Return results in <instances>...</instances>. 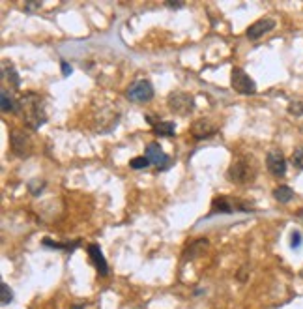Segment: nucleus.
<instances>
[{"instance_id": "obj_19", "label": "nucleus", "mask_w": 303, "mask_h": 309, "mask_svg": "<svg viewBox=\"0 0 303 309\" xmlns=\"http://www.w3.org/2000/svg\"><path fill=\"white\" fill-rule=\"evenodd\" d=\"M292 165H294L297 171H303V145L297 146L296 150L292 152Z\"/></svg>"}, {"instance_id": "obj_20", "label": "nucleus", "mask_w": 303, "mask_h": 309, "mask_svg": "<svg viewBox=\"0 0 303 309\" xmlns=\"http://www.w3.org/2000/svg\"><path fill=\"white\" fill-rule=\"evenodd\" d=\"M150 165L148 158L146 156H137V158H133L131 161H129V167H131L133 171H141V169H146Z\"/></svg>"}, {"instance_id": "obj_8", "label": "nucleus", "mask_w": 303, "mask_h": 309, "mask_svg": "<svg viewBox=\"0 0 303 309\" xmlns=\"http://www.w3.org/2000/svg\"><path fill=\"white\" fill-rule=\"evenodd\" d=\"M144 156L148 158L150 165H155L159 171H165V169L171 167V158L163 152V148L159 146V143H148Z\"/></svg>"}, {"instance_id": "obj_2", "label": "nucleus", "mask_w": 303, "mask_h": 309, "mask_svg": "<svg viewBox=\"0 0 303 309\" xmlns=\"http://www.w3.org/2000/svg\"><path fill=\"white\" fill-rule=\"evenodd\" d=\"M257 173L258 167L255 163V159L249 158V156H238L230 163L229 171H227V176L234 184H251L257 178Z\"/></svg>"}, {"instance_id": "obj_5", "label": "nucleus", "mask_w": 303, "mask_h": 309, "mask_svg": "<svg viewBox=\"0 0 303 309\" xmlns=\"http://www.w3.org/2000/svg\"><path fill=\"white\" fill-rule=\"evenodd\" d=\"M154 85L148 79H139L131 82L126 90V98L129 101H137V103H148L154 98Z\"/></svg>"}, {"instance_id": "obj_1", "label": "nucleus", "mask_w": 303, "mask_h": 309, "mask_svg": "<svg viewBox=\"0 0 303 309\" xmlns=\"http://www.w3.org/2000/svg\"><path fill=\"white\" fill-rule=\"evenodd\" d=\"M19 117L23 118L24 126L32 131H38V129L47 122V113L45 105H43V99L38 94H24L17 99V109H15Z\"/></svg>"}, {"instance_id": "obj_9", "label": "nucleus", "mask_w": 303, "mask_h": 309, "mask_svg": "<svg viewBox=\"0 0 303 309\" xmlns=\"http://www.w3.org/2000/svg\"><path fill=\"white\" fill-rule=\"evenodd\" d=\"M266 167H268V171L271 173V175L275 176V178H283V176L286 175V158L285 154L281 150H269L268 156H266Z\"/></svg>"}, {"instance_id": "obj_7", "label": "nucleus", "mask_w": 303, "mask_h": 309, "mask_svg": "<svg viewBox=\"0 0 303 309\" xmlns=\"http://www.w3.org/2000/svg\"><path fill=\"white\" fill-rule=\"evenodd\" d=\"M10 146L12 152L19 158H29L32 154V141L23 129H12L10 131Z\"/></svg>"}, {"instance_id": "obj_17", "label": "nucleus", "mask_w": 303, "mask_h": 309, "mask_svg": "<svg viewBox=\"0 0 303 309\" xmlns=\"http://www.w3.org/2000/svg\"><path fill=\"white\" fill-rule=\"evenodd\" d=\"M2 73H4V77H6V79H10V82H12V87H15V88L21 87V79H19L17 71L13 70V66H8V62H4V68H2Z\"/></svg>"}, {"instance_id": "obj_18", "label": "nucleus", "mask_w": 303, "mask_h": 309, "mask_svg": "<svg viewBox=\"0 0 303 309\" xmlns=\"http://www.w3.org/2000/svg\"><path fill=\"white\" fill-rule=\"evenodd\" d=\"M0 302H2V305H8V303L13 302V291L6 283H0Z\"/></svg>"}, {"instance_id": "obj_4", "label": "nucleus", "mask_w": 303, "mask_h": 309, "mask_svg": "<svg viewBox=\"0 0 303 309\" xmlns=\"http://www.w3.org/2000/svg\"><path fill=\"white\" fill-rule=\"evenodd\" d=\"M167 105H169V111L178 115V117H189V115L195 111V105H197V103H195V98L191 94L176 90V92L169 94Z\"/></svg>"}, {"instance_id": "obj_23", "label": "nucleus", "mask_w": 303, "mask_h": 309, "mask_svg": "<svg viewBox=\"0 0 303 309\" xmlns=\"http://www.w3.org/2000/svg\"><path fill=\"white\" fill-rule=\"evenodd\" d=\"M29 189H30V193H32V195H40L41 191H43V189H45V182L43 180H32L29 184Z\"/></svg>"}, {"instance_id": "obj_13", "label": "nucleus", "mask_w": 303, "mask_h": 309, "mask_svg": "<svg viewBox=\"0 0 303 309\" xmlns=\"http://www.w3.org/2000/svg\"><path fill=\"white\" fill-rule=\"evenodd\" d=\"M146 122L152 126L155 135H161V137H172L174 131H176V126L174 122H169V120H159V118L152 117V115H146Z\"/></svg>"}, {"instance_id": "obj_21", "label": "nucleus", "mask_w": 303, "mask_h": 309, "mask_svg": "<svg viewBox=\"0 0 303 309\" xmlns=\"http://www.w3.org/2000/svg\"><path fill=\"white\" fill-rule=\"evenodd\" d=\"M286 111L292 117H303V101H290Z\"/></svg>"}, {"instance_id": "obj_10", "label": "nucleus", "mask_w": 303, "mask_h": 309, "mask_svg": "<svg viewBox=\"0 0 303 309\" xmlns=\"http://www.w3.org/2000/svg\"><path fill=\"white\" fill-rule=\"evenodd\" d=\"M219 131V126L215 122H212L210 118H199L191 124V133L197 141L202 139H210Z\"/></svg>"}, {"instance_id": "obj_27", "label": "nucleus", "mask_w": 303, "mask_h": 309, "mask_svg": "<svg viewBox=\"0 0 303 309\" xmlns=\"http://www.w3.org/2000/svg\"><path fill=\"white\" fill-rule=\"evenodd\" d=\"M71 309H85V305L80 303V305H73V307H71Z\"/></svg>"}, {"instance_id": "obj_12", "label": "nucleus", "mask_w": 303, "mask_h": 309, "mask_svg": "<svg viewBox=\"0 0 303 309\" xmlns=\"http://www.w3.org/2000/svg\"><path fill=\"white\" fill-rule=\"evenodd\" d=\"M86 251H88L90 263L94 264V268L97 270V274L101 275V277H105V275L109 274V264H107V261H105V257H103V251H101V247H99L97 244H88Z\"/></svg>"}, {"instance_id": "obj_6", "label": "nucleus", "mask_w": 303, "mask_h": 309, "mask_svg": "<svg viewBox=\"0 0 303 309\" xmlns=\"http://www.w3.org/2000/svg\"><path fill=\"white\" fill-rule=\"evenodd\" d=\"M230 87L241 96L257 94V82L253 81L251 77L247 75V71L241 70V68H232V71H230Z\"/></svg>"}, {"instance_id": "obj_22", "label": "nucleus", "mask_w": 303, "mask_h": 309, "mask_svg": "<svg viewBox=\"0 0 303 309\" xmlns=\"http://www.w3.org/2000/svg\"><path fill=\"white\" fill-rule=\"evenodd\" d=\"M301 244H303L301 233H299V231H292V234H290V247H292V249H299V247H301Z\"/></svg>"}, {"instance_id": "obj_26", "label": "nucleus", "mask_w": 303, "mask_h": 309, "mask_svg": "<svg viewBox=\"0 0 303 309\" xmlns=\"http://www.w3.org/2000/svg\"><path fill=\"white\" fill-rule=\"evenodd\" d=\"M41 4L40 2H34V4H26V12H32V10H36V8H40Z\"/></svg>"}, {"instance_id": "obj_25", "label": "nucleus", "mask_w": 303, "mask_h": 309, "mask_svg": "<svg viewBox=\"0 0 303 309\" xmlns=\"http://www.w3.org/2000/svg\"><path fill=\"white\" fill-rule=\"evenodd\" d=\"M167 8H171V10H178V8L183 6V2H167L165 4Z\"/></svg>"}, {"instance_id": "obj_24", "label": "nucleus", "mask_w": 303, "mask_h": 309, "mask_svg": "<svg viewBox=\"0 0 303 309\" xmlns=\"http://www.w3.org/2000/svg\"><path fill=\"white\" fill-rule=\"evenodd\" d=\"M60 68H62V75L64 77H69L71 73H73V68H71L66 60H62V62H60Z\"/></svg>"}, {"instance_id": "obj_16", "label": "nucleus", "mask_w": 303, "mask_h": 309, "mask_svg": "<svg viewBox=\"0 0 303 309\" xmlns=\"http://www.w3.org/2000/svg\"><path fill=\"white\" fill-rule=\"evenodd\" d=\"M0 109L2 113H15L17 109V99H13L6 88H2V92H0Z\"/></svg>"}, {"instance_id": "obj_14", "label": "nucleus", "mask_w": 303, "mask_h": 309, "mask_svg": "<svg viewBox=\"0 0 303 309\" xmlns=\"http://www.w3.org/2000/svg\"><path fill=\"white\" fill-rule=\"evenodd\" d=\"M208 247V240L206 238H197L195 242H191L189 244V247L185 251H183V261H191V259H195V257H199L202 251Z\"/></svg>"}, {"instance_id": "obj_3", "label": "nucleus", "mask_w": 303, "mask_h": 309, "mask_svg": "<svg viewBox=\"0 0 303 309\" xmlns=\"http://www.w3.org/2000/svg\"><path fill=\"white\" fill-rule=\"evenodd\" d=\"M234 212H255V206L251 203L240 201V199H230L225 195H219L212 201V212L213 214H234Z\"/></svg>"}, {"instance_id": "obj_11", "label": "nucleus", "mask_w": 303, "mask_h": 309, "mask_svg": "<svg viewBox=\"0 0 303 309\" xmlns=\"http://www.w3.org/2000/svg\"><path fill=\"white\" fill-rule=\"evenodd\" d=\"M275 24H277V23H275V19H271V17L258 19V21H255L253 24H249V29H247L245 36L251 41H257V40H260L264 34L271 32V30L275 29Z\"/></svg>"}, {"instance_id": "obj_15", "label": "nucleus", "mask_w": 303, "mask_h": 309, "mask_svg": "<svg viewBox=\"0 0 303 309\" xmlns=\"http://www.w3.org/2000/svg\"><path fill=\"white\" fill-rule=\"evenodd\" d=\"M294 195H296V193H294V189H292L290 186H277L273 189V199L281 204L290 203L292 199H294Z\"/></svg>"}]
</instances>
